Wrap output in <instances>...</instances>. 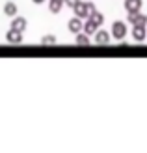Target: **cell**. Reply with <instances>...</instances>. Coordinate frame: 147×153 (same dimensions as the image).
Returning a JSON list of instances; mask_svg holds the SVG:
<instances>
[{"label":"cell","instance_id":"cell-6","mask_svg":"<svg viewBox=\"0 0 147 153\" xmlns=\"http://www.w3.org/2000/svg\"><path fill=\"white\" fill-rule=\"evenodd\" d=\"M26 26H28V22H26V19L24 17H15L11 19V26L10 28H13V30H19V32H24L26 30Z\"/></svg>","mask_w":147,"mask_h":153},{"label":"cell","instance_id":"cell-16","mask_svg":"<svg viewBox=\"0 0 147 153\" xmlns=\"http://www.w3.org/2000/svg\"><path fill=\"white\" fill-rule=\"evenodd\" d=\"M64 2H65V6H69V7H75L76 4L80 2V0H64Z\"/></svg>","mask_w":147,"mask_h":153},{"label":"cell","instance_id":"cell-15","mask_svg":"<svg viewBox=\"0 0 147 153\" xmlns=\"http://www.w3.org/2000/svg\"><path fill=\"white\" fill-rule=\"evenodd\" d=\"M41 43H43V45H52V43H56V36H52V34L43 36V37H41Z\"/></svg>","mask_w":147,"mask_h":153},{"label":"cell","instance_id":"cell-17","mask_svg":"<svg viewBox=\"0 0 147 153\" xmlns=\"http://www.w3.org/2000/svg\"><path fill=\"white\" fill-rule=\"evenodd\" d=\"M32 2H34V4H43L45 0H32Z\"/></svg>","mask_w":147,"mask_h":153},{"label":"cell","instance_id":"cell-7","mask_svg":"<svg viewBox=\"0 0 147 153\" xmlns=\"http://www.w3.org/2000/svg\"><path fill=\"white\" fill-rule=\"evenodd\" d=\"M145 36H147L145 25H134L132 26V37L136 41H145Z\"/></svg>","mask_w":147,"mask_h":153},{"label":"cell","instance_id":"cell-12","mask_svg":"<svg viewBox=\"0 0 147 153\" xmlns=\"http://www.w3.org/2000/svg\"><path fill=\"white\" fill-rule=\"evenodd\" d=\"M97 28H99V26H97L91 19H86V22H84V26H82V30H84V32H86L88 36H89V34H95V32H97Z\"/></svg>","mask_w":147,"mask_h":153},{"label":"cell","instance_id":"cell-1","mask_svg":"<svg viewBox=\"0 0 147 153\" xmlns=\"http://www.w3.org/2000/svg\"><path fill=\"white\" fill-rule=\"evenodd\" d=\"M73 11H75L76 17H80V19H88L89 15L95 11V6H93V2H82V0H80V2L73 7Z\"/></svg>","mask_w":147,"mask_h":153},{"label":"cell","instance_id":"cell-9","mask_svg":"<svg viewBox=\"0 0 147 153\" xmlns=\"http://www.w3.org/2000/svg\"><path fill=\"white\" fill-rule=\"evenodd\" d=\"M108 41H110L108 32H104V30H97V32H95V43L97 45H106Z\"/></svg>","mask_w":147,"mask_h":153},{"label":"cell","instance_id":"cell-2","mask_svg":"<svg viewBox=\"0 0 147 153\" xmlns=\"http://www.w3.org/2000/svg\"><path fill=\"white\" fill-rule=\"evenodd\" d=\"M112 36H114L117 41H121L123 37L127 36V25H125V22H121V21H115L114 25H112Z\"/></svg>","mask_w":147,"mask_h":153},{"label":"cell","instance_id":"cell-13","mask_svg":"<svg viewBox=\"0 0 147 153\" xmlns=\"http://www.w3.org/2000/svg\"><path fill=\"white\" fill-rule=\"evenodd\" d=\"M88 19H91V21H93L97 26H100V25H103V22H104V15L100 13V11H93V13H91Z\"/></svg>","mask_w":147,"mask_h":153},{"label":"cell","instance_id":"cell-11","mask_svg":"<svg viewBox=\"0 0 147 153\" xmlns=\"http://www.w3.org/2000/svg\"><path fill=\"white\" fill-rule=\"evenodd\" d=\"M4 15H7V17H15V15H17V4L15 2H6L4 4Z\"/></svg>","mask_w":147,"mask_h":153},{"label":"cell","instance_id":"cell-3","mask_svg":"<svg viewBox=\"0 0 147 153\" xmlns=\"http://www.w3.org/2000/svg\"><path fill=\"white\" fill-rule=\"evenodd\" d=\"M129 21L130 25H147V15L140 13V11H134V13H129Z\"/></svg>","mask_w":147,"mask_h":153},{"label":"cell","instance_id":"cell-4","mask_svg":"<svg viewBox=\"0 0 147 153\" xmlns=\"http://www.w3.org/2000/svg\"><path fill=\"white\" fill-rule=\"evenodd\" d=\"M82 26H84V22H82V19L80 17H75L69 21V25H67V28H69V32L71 34H78V32H82Z\"/></svg>","mask_w":147,"mask_h":153},{"label":"cell","instance_id":"cell-5","mask_svg":"<svg viewBox=\"0 0 147 153\" xmlns=\"http://www.w3.org/2000/svg\"><path fill=\"white\" fill-rule=\"evenodd\" d=\"M6 41H7V43H13V45L21 43V41H22V32L10 28V30H7V34H6Z\"/></svg>","mask_w":147,"mask_h":153},{"label":"cell","instance_id":"cell-8","mask_svg":"<svg viewBox=\"0 0 147 153\" xmlns=\"http://www.w3.org/2000/svg\"><path fill=\"white\" fill-rule=\"evenodd\" d=\"M143 2L142 0H125V10L129 13H134V11H140L142 10Z\"/></svg>","mask_w":147,"mask_h":153},{"label":"cell","instance_id":"cell-10","mask_svg":"<svg viewBox=\"0 0 147 153\" xmlns=\"http://www.w3.org/2000/svg\"><path fill=\"white\" fill-rule=\"evenodd\" d=\"M64 6H65L64 0H49V10H50V13H60Z\"/></svg>","mask_w":147,"mask_h":153},{"label":"cell","instance_id":"cell-14","mask_svg":"<svg viewBox=\"0 0 147 153\" xmlns=\"http://www.w3.org/2000/svg\"><path fill=\"white\" fill-rule=\"evenodd\" d=\"M76 43H78V45H89V36L86 34V32H84V34H76Z\"/></svg>","mask_w":147,"mask_h":153}]
</instances>
